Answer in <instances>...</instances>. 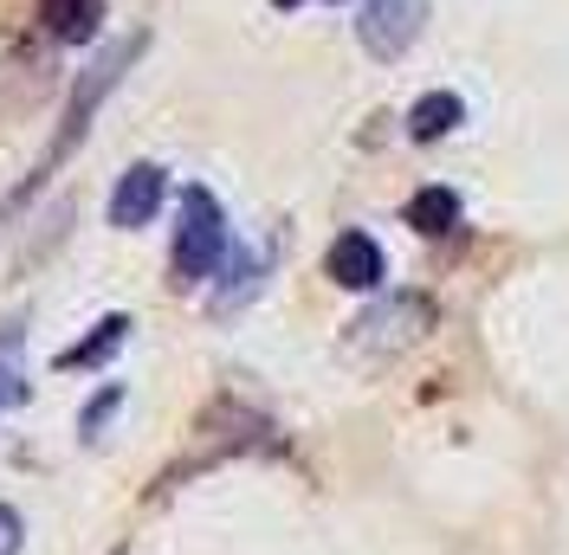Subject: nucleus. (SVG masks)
I'll list each match as a JSON object with an SVG mask.
<instances>
[{
	"label": "nucleus",
	"instance_id": "12",
	"mask_svg": "<svg viewBox=\"0 0 569 555\" xmlns=\"http://www.w3.org/2000/svg\"><path fill=\"white\" fill-rule=\"evenodd\" d=\"M259 278H266V259H259L252 245H247V252H227V284L213 291V311H220V316L240 311L252 291H259Z\"/></svg>",
	"mask_w": 569,
	"mask_h": 555
},
{
	"label": "nucleus",
	"instance_id": "7",
	"mask_svg": "<svg viewBox=\"0 0 569 555\" xmlns=\"http://www.w3.org/2000/svg\"><path fill=\"white\" fill-rule=\"evenodd\" d=\"M39 20L59 46H91V33L104 27V0H39Z\"/></svg>",
	"mask_w": 569,
	"mask_h": 555
},
{
	"label": "nucleus",
	"instance_id": "8",
	"mask_svg": "<svg viewBox=\"0 0 569 555\" xmlns=\"http://www.w3.org/2000/svg\"><path fill=\"white\" fill-rule=\"evenodd\" d=\"M27 401V323L7 316L0 323V414H13Z\"/></svg>",
	"mask_w": 569,
	"mask_h": 555
},
{
	"label": "nucleus",
	"instance_id": "3",
	"mask_svg": "<svg viewBox=\"0 0 569 555\" xmlns=\"http://www.w3.org/2000/svg\"><path fill=\"white\" fill-rule=\"evenodd\" d=\"M176 284L181 291H194V284H208L220 265H227V213L213 201L208 188H188L181 194V226H176Z\"/></svg>",
	"mask_w": 569,
	"mask_h": 555
},
{
	"label": "nucleus",
	"instance_id": "6",
	"mask_svg": "<svg viewBox=\"0 0 569 555\" xmlns=\"http://www.w3.org/2000/svg\"><path fill=\"white\" fill-rule=\"evenodd\" d=\"M323 272H330V284H343V291H376L382 272H389V259H382V245L369 240V233H337Z\"/></svg>",
	"mask_w": 569,
	"mask_h": 555
},
{
	"label": "nucleus",
	"instance_id": "10",
	"mask_svg": "<svg viewBox=\"0 0 569 555\" xmlns=\"http://www.w3.org/2000/svg\"><path fill=\"white\" fill-rule=\"evenodd\" d=\"M123 336H130V316L117 311V316H104L84 343H71L66 355H59V369H98V362H110V355L123 349Z\"/></svg>",
	"mask_w": 569,
	"mask_h": 555
},
{
	"label": "nucleus",
	"instance_id": "2",
	"mask_svg": "<svg viewBox=\"0 0 569 555\" xmlns=\"http://www.w3.org/2000/svg\"><path fill=\"white\" fill-rule=\"evenodd\" d=\"M433 330V297H421V291H401V297H382L376 311H362L350 323V336H343V355L350 362H389V355H401V349H415Z\"/></svg>",
	"mask_w": 569,
	"mask_h": 555
},
{
	"label": "nucleus",
	"instance_id": "14",
	"mask_svg": "<svg viewBox=\"0 0 569 555\" xmlns=\"http://www.w3.org/2000/svg\"><path fill=\"white\" fill-rule=\"evenodd\" d=\"M20 543H27V523L13 504H0V555H20Z\"/></svg>",
	"mask_w": 569,
	"mask_h": 555
},
{
	"label": "nucleus",
	"instance_id": "5",
	"mask_svg": "<svg viewBox=\"0 0 569 555\" xmlns=\"http://www.w3.org/2000/svg\"><path fill=\"white\" fill-rule=\"evenodd\" d=\"M162 194H169V174L156 169V162L123 169L117 194H110V226H117V233H137V226H149V220H156V208H162Z\"/></svg>",
	"mask_w": 569,
	"mask_h": 555
},
{
	"label": "nucleus",
	"instance_id": "13",
	"mask_svg": "<svg viewBox=\"0 0 569 555\" xmlns=\"http://www.w3.org/2000/svg\"><path fill=\"white\" fill-rule=\"evenodd\" d=\"M117 401H123V387H104V394L78 414V433H84V440H98V433H104V420L117 414Z\"/></svg>",
	"mask_w": 569,
	"mask_h": 555
},
{
	"label": "nucleus",
	"instance_id": "1",
	"mask_svg": "<svg viewBox=\"0 0 569 555\" xmlns=\"http://www.w3.org/2000/svg\"><path fill=\"white\" fill-rule=\"evenodd\" d=\"M142 52H149V33H130V39H117V46H110L104 59H98V65L84 71V78H78V91H71V104H66V123H59V137H52V149H46V162H39L33 188H39V181H46L52 169H59V162H66L71 149H78V142H84V130H91L98 104H104L110 91L123 84V71L137 65ZM33 188H27V194H33Z\"/></svg>",
	"mask_w": 569,
	"mask_h": 555
},
{
	"label": "nucleus",
	"instance_id": "11",
	"mask_svg": "<svg viewBox=\"0 0 569 555\" xmlns=\"http://www.w3.org/2000/svg\"><path fill=\"white\" fill-rule=\"evenodd\" d=\"M460 117H466V104L453 98V91H427L421 104L408 110V137H415V142H440Z\"/></svg>",
	"mask_w": 569,
	"mask_h": 555
},
{
	"label": "nucleus",
	"instance_id": "4",
	"mask_svg": "<svg viewBox=\"0 0 569 555\" xmlns=\"http://www.w3.org/2000/svg\"><path fill=\"white\" fill-rule=\"evenodd\" d=\"M427 27V0H362V13H356V39H362V52L369 59H382L395 65Z\"/></svg>",
	"mask_w": 569,
	"mask_h": 555
},
{
	"label": "nucleus",
	"instance_id": "15",
	"mask_svg": "<svg viewBox=\"0 0 569 555\" xmlns=\"http://www.w3.org/2000/svg\"><path fill=\"white\" fill-rule=\"evenodd\" d=\"M272 7H298V0H272Z\"/></svg>",
	"mask_w": 569,
	"mask_h": 555
},
{
	"label": "nucleus",
	"instance_id": "9",
	"mask_svg": "<svg viewBox=\"0 0 569 555\" xmlns=\"http://www.w3.org/2000/svg\"><path fill=\"white\" fill-rule=\"evenodd\" d=\"M408 226L427 233V240L453 233V226H460V194H453V188H421V194L408 201Z\"/></svg>",
	"mask_w": 569,
	"mask_h": 555
}]
</instances>
